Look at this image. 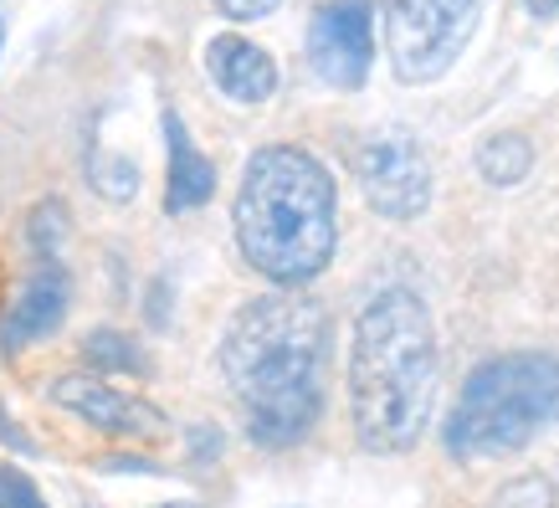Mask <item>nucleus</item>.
<instances>
[{"mask_svg":"<svg viewBox=\"0 0 559 508\" xmlns=\"http://www.w3.org/2000/svg\"><path fill=\"white\" fill-rule=\"evenodd\" d=\"M329 314L304 293H262L237 308L221 339V380L257 447H298L323 416Z\"/></svg>","mask_w":559,"mask_h":508,"instance_id":"f257e3e1","label":"nucleus"},{"mask_svg":"<svg viewBox=\"0 0 559 508\" xmlns=\"http://www.w3.org/2000/svg\"><path fill=\"white\" fill-rule=\"evenodd\" d=\"M437 406V329L411 288H380L349 339V422L365 452H411Z\"/></svg>","mask_w":559,"mask_h":508,"instance_id":"f03ea898","label":"nucleus"},{"mask_svg":"<svg viewBox=\"0 0 559 508\" xmlns=\"http://www.w3.org/2000/svg\"><path fill=\"white\" fill-rule=\"evenodd\" d=\"M231 221L247 268L277 288H304L340 247L334 175L304 144H262L241 169Z\"/></svg>","mask_w":559,"mask_h":508,"instance_id":"7ed1b4c3","label":"nucleus"},{"mask_svg":"<svg viewBox=\"0 0 559 508\" xmlns=\"http://www.w3.org/2000/svg\"><path fill=\"white\" fill-rule=\"evenodd\" d=\"M559 416V359L539 350L483 359L452 406L447 452L457 462H492L524 452L544 426Z\"/></svg>","mask_w":559,"mask_h":508,"instance_id":"20e7f679","label":"nucleus"},{"mask_svg":"<svg viewBox=\"0 0 559 508\" xmlns=\"http://www.w3.org/2000/svg\"><path fill=\"white\" fill-rule=\"evenodd\" d=\"M488 0H385V57L401 83H441L473 47Z\"/></svg>","mask_w":559,"mask_h":508,"instance_id":"39448f33","label":"nucleus"},{"mask_svg":"<svg viewBox=\"0 0 559 508\" xmlns=\"http://www.w3.org/2000/svg\"><path fill=\"white\" fill-rule=\"evenodd\" d=\"M355 180L365 190L374 216L385 221H416L431 205V160L411 134L385 129L370 134L355 154Z\"/></svg>","mask_w":559,"mask_h":508,"instance_id":"423d86ee","label":"nucleus"},{"mask_svg":"<svg viewBox=\"0 0 559 508\" xmlns=\"http://www.w3.org/2000/svg\"><path fill=\"white\" fill-rule=\"evenodd\" d=\"M308 68L340 93H359L374 68V5L370 0H323L308 21Z\"/></svg>","mask_w":559,"mask_h":508,"instance_id":"0eeeda50","label":"nucleus"},{"mask_svg":"<svg viewBox=\"0 0 559 508\" xmlns=\"http://www.w3.org/2000/svg\"><path fill=\"white\" fill-rule=\"evenodd\" d=\"M51 401L72 411V416H83L93 432H108V437L123 441H154L170 432L165 411L150 406L144 395L114 390L103 375H62V380H51Z\"/></svg>","mask_w":559,"mask_h":508,"instance_id":"6e6552de","label":"nucleus"},{"mask_svg":"<svg viewBox=\"0 0 559 508\" xmlns=\"http://www.w3.org/2000/svg\"><path fill=\"white\" fill-rule=\"evenodd\" d=\"M68 298H72V283L62 262L57 257H36V268L26 272V283H21L16 304L0 323V344L5 350H26L36 339H47L57 323L68 319Z\"/></svg>","mask_w":559,"mask_h":508,"instance_id":"1a4fd4ad","label":"nucleus"},{"mask_svg":"<svg viewBox=\"0 0 559 508\" xmlns=\"http://www.w3.org/2000/svg\"><path fill=\"white\" fill-rule=\"evenodd\" d=\"M205 72L241 108H257V103H267L277 93V62L257 47L252 36H237V32L211 36L205 42Z\"/></svg>","mask_w":559,"mask_h":508,"instance_id":"9d476101","label":"nucleus"},{"mask_svg":"<svg viewBox=\"0 0 559 508\" xmlns=\"http://www.w3.org/2000/svg\"><path fill=\"white\" fill-rule=\"evenodd\" d=\"M165 150H170V180H165V211L170 216H186V211H201L211 196H216V165L195 150L190 129L180 123V114H165Z\"/></svg>","mask_w":559,"mask_h":508,"instance_id":"9b49d317","label":"nucleus"},{"mask_svg":"<svg viewBox=\"0 0 559 508\" xmlns=\"http://www.w3.org/2000/svg\"><path fill=\"white\" fill-rule=\"evenodd\" d=\"M528 169H534V144H528L524 134H513V129H503V134H488L483 144H477V175L488 180V186L509 190L519 186Z\"/></svg>","mask_w":559,"mask_h":508,"instance_id":"f8f14e48","label":"nucleus"},{"mask_svg":"<svg viewBox=\"0 0 559 508\" xmlns=\"http://www.w3.org/2000/svg\"><path fill=\"white\" fill-rule=\"evenodd\" d=\"M83 355L103 370H144V355H139L129 334H114V329H98V334L83 339Z\"/></svg>","mask_w":559,"mask_h":508,"instance_id":"ddd939ff","label":"nucleus"},{"mask_svg":"<svg viewBox=\"0 0 559 508\" xmlns=\"http://www.w3.org/2000/svg\"><path fill=\"white\" fill-rule=\"evenodd\" d=\"M68 232V205L62 201H41L32 211V247L36 257H57V241Z\"/></svg>","mask_w":559,"mask_h":508,"instance_id":"4468645a","label":"nucleus"},{"mask_svg":"<svg viewBox=\"0 0 559 508\" xmlns=\"http://www.w3.org/2000/svg\"><path fill=\"white\" fill-rule=\"evenodd\" d=\"M87 175H93V186L108 196V201H123V196H134L139 190V175L129 160H108V154H98L93 165H87Z\"/></svg>","mask_w":559,"mask_h":508,"instance_id":"2eb2a0df","label":"nucleus"},{"mask_svg":"<svg viewBox=\"0 0 559 508\" xmlns=\"http://www.w3.org/2000/svg\"><path fill=\"white\" fill-rule=\"evenodd\" d=\"M0 508H47L36 483L21 468H0Z\"/></svg>","mask_w":559,"mask_h":508,"instance_id":"dca6fc26","label":"nucleus"},{"mask_svg":"<svg viewBox=\"0 0 559 508\" xmlns=\"http://www.w3.org/2000/svg\"><path fill=\"white\" fill-rule=\"evenodd\" d=\"M211 5H216L226 21H267L283 0H211Z\"/></svg>","mask_w":559,"mask_h":508,"instance_id":"f3484780","label":"nucleus"},{"mask_svg":"<svg viewBox=\"0 0 559 508\" xmlns=\"http://www.w3.org/2000/svg\"><path fill=\"white\" fill-rule=\"evenodd\" d=\"M524 5H528V16H539V21L559 16V0H524Z\"/></svg>","mask_w":559,"mask_h":508,"instance_id":"a211bd4d","label":"nucleus"},{"mask_svg":"<svg viewBox=\"0 0 559 508\" xmlns=\"http://www.w3.org/2000/svg\"><path fill=\"white\" fill-rule=\"evenodd\" d=\"M159 508H201V504H159Z\"/></svg>","mask_w":559,"mask_h":508,"instance_id":"6ab92c4d","label":"nucleus"},{"mask_svg":"<svg viewBox=\"0 0 559 508\" xmlns=\"http://www.w3.org/2000/svg\"><path fill=\"white\" fill-rule=\"evenodd\" d=\"M0 51H5V21H0Z\"/></svg>","mask_w":559,"mask_h":508,"instance_id":"aec40b11","label":"nucleus"}]
</instances>
